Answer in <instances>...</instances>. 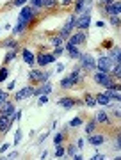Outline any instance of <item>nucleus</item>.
Masks as SVG:
<instances>
[{
    "mask_svg": "<svg viewBox=\"0 0 121 160\" xmlns=\"http://www.w3.org/2000/svg\"><path fill=\"white\" fill-rule=\"evenodd\" d=\"M103 46H105V48H112V39H107V41H103Z\"/></svg>",
    "mask_w": 121,
    "mask_h": 160,
    "instance_id": "obj_49",
    "label": "nucleus"
},
{
    "mask_svg": "<svg viewBox=\"0 0 121 160\" xmlns=\"http://www.w3.org/2000/svg\"><path fill=\"white\" fill-rule=\"evenodd\" d=\"M13 123H14V119H13L11 116L0 114V133H7L9 128H13Z\"/></svg>",
    "mask_w": 121,
    "mask_h": 160,
    "instance_id": "obj_10",
    "label": "nucleus"
},
{
    "mask_svg": "<svg viewBox=\"0 0 121 160\" xmlns=\"http://www.w3.org/2000/svg\"><path fill=\"white\" fill-rule=\"evenodd\" d=\"M46 137H48V133H43V135H41V137H39V142H43V141H45Z\"/></svg>",
    "mask_w": 121,
    "mask_h": 160,
    "instance_id": "obj_55",
    "label": "nucleus"
},
{
    "mask_svg": "<svg viewBox=\"0 0 121 160\" xmlns=\"http://www.w3.org/2000/svg\"><path fill=\"white\" fill-rule=\"evenodd\" d=\"M14 87H16V80H11V82L7 84V91H13Z\"/></svg>",
    "mask_w": 121,
    "mask_h": 160,
    "instance_id": "obj_45",
    "label": "nucleus"
},
{
    "mask_svg": "<svg viewBox=\"0 0 121 160\" xmlns=\"http://www.w3.org/2000/svg\"><path fill=\"white\" fill-rule=\"evenodd\" d=\"M84 103H86L87 107H96V100H94V94H89V92H86L84 94Z\"/></svg>",
    "mask_w": 121,
    "mask_h": 160,
    "instance_id": "obj_24",
    "label": "nucleus"
},
{
    "mask_svg": "<svg viewBox=\"0 0 121 160\" xmlns=\"http://www.w3.org/2000/svg\"><path fill=\"white\" fill-rule=\"evenodd\" d=\"M71 4H73V0H61V6H64V7L71 6Z\"/></svg>",
    "mask_w": 121,
    "mask_h": 160,
    "instance_id": "obj_47",
    "label": "nucleus"
},
{
    "mask_svg": "<svg viewBox=\"0 0 121 160\" xmlns=\"http://www.w3.org/2000/svg\"><path fill=\"white\" fill-rule=\"evenodd\" d=\"M16 59V50H7L6 52V57H4V64H9Z\"/></svg>",
    "mask_w": 121,
    "mask_h": 160,
    "instance_id": "obj_28",
    "label": "nucleus"
},
{
    "mask_svg": "<svg viewBox=\"0 0 121 160\" xmlns=\"http://www.w3.org/2000/svg\"><path fill=\"white\" fill-rule=\"evenodd\" d=\"M34 94V86H25L23 89H20V91L14 94V102H23L25 98H29Z\"/></svg>",
    "mask_w": 121,
    "mask_h": 160,
    "instance_id": "obj_9",
    "label": "nucleus"
},
{
    "mask_svg": "<svg viewBox=\"0 0 121 160\" xmlns=\"http://www.w3.org/2000/svg\"><path fill=\"white\" fill-rule=\"evenodd\" d=\"M102 9H103V12H105L107 18L112 16V14H121V2L119 0H114V2H110V4L102 6Z\"/></svg>",
    "mask_w": 121,
    "mask_h": 160,
    "instance_id": "obj_5",
    "label": "nucleus"
},
{
    "mask_svg": "<svg viewBox=\"0 0 121 160\" xmlns=\"http://www.w3.org/2000/svg\"><path fill=\"white\" fill-rule=\"evenodd\" d=\"M110 68H112V61H110L107 55H100V57L96 59V69H98V71L109 73Z\"/></svg>",
    "mask_w": 121,
    "mask_h": 160,
    "instance_id": "obj_6",
    "label": "nucleus"
},
{
    "mask_svg": "<svg viewBox=\"0 0 121 160\" xmlns=\"http://www.w3.org/2000/svg\"><path fill=\"white\" fill-rule=\"evenodd\" d=\"M6 100H9V94H7V91H2L0 89V105L6 102Z\"/></svg>",
    "mask_w": 121,
    "mask_h": 160,
    "instance_id": "obj_41",
    "label": "nucleus"
},
{
    "mask_svg": "<svg viewBox=\"0 0 121 160\" xmlns=\"http://www.w3.org/2000/svg\"><path fill=\"white\" fill-rule=\"evenodd\" d=\"M64 153H66V148H63L61 144H59V146H55V157H57V158H61Z\"/></svg>",
    "mask_w": 121,
    "mask_h": 160,
    "instance_id": "obj_35",
    "label": "nucleus"
},
{
    "mask_svg": "<svg viewBox=\"0 0 121 160\" xmlns=\"http://www.w3.org/2000/svg\"><path fill=\"white\" fill-rule=\"evenodd\" d=\"M0 46H4V48H7V50H16L18 48V41L13 39V38H9V39H6L4 43H0Z\"/></svg>",
    "mask_w": 121,
    "mask_h": 160,
    "instance_id": "obj_22",
    "label": "nucleus"
},
{
    "mask_svg": "<svg viewBox=\"0 0 121 160\" xmlns=\"http://www.w3.org/2000/svg\"><path fill=\"white\" fill-rule=\"evenodd\" d=\"M110 2H114V0H98L100 6H105V4H110Z\"/></svg>",
    "mask_w": 121,
    "mask_h": 160,
    "instance_id": "obj_51",
    "label": "nucleus"
},
{
    "mask_svg": "<svg viewBox=\"0 0 121 160\" xmlns=\"http://www.w3.org/2000/svg\"><path fill=\"white\" fill-rule=\"evenodd\" d=\"M94 100H96V103L98 105H103V107H107V105H110V98L105 94V92H98V94H94Z\"/></svg>",
    "mask_w": 121,
    "mask_h": 160,
    "instance_id": "obj_20",
    "label": "nucleus"
},
{
    "mask_svg": "<svg viewBox=\"0 0 121 160\" xmlns=\"http://www.w3.org/2000/svg\"><path fill=\"white\" fill-rule=\"evenodd\" d=\"M25 30H27V25H25V23H20V22H18L16 25L13 27V34H14V36H18V34H23Z\"/></svg>",
    "mask_w": 121,
    "mask_h": 160,
    "instance_id": "obj_25",
    "label": "nucleus"
},
{
    "mask_svg": "<svg viewBox=\"0 0 121 160\" xmlns=\"http://www.w3.org/2000/svg\"><path fill=\"white\" fill-rule=\"evenodd\" d=\"M36 18H38V16L32 12V7L27 6V4H25V6H22V11H20V14H18V22H20V23H25L27 27H30V25L34 23Z\"/></svg>",
    "mask_w": 121,
    "mask_h": 160,
    "instance_id": "obj_2",
    "label": "nucleus"
},
{
    "mask_svg": "<svg viewBox=\"0 0 121 160\" xmlns=\"http://www.w3.org/2000/svg\"><path fill=\"white\" fill-rule=\"evenodd\" d=\"M107 57L112 61V62H119L121 61V50H119V46H114V48H110L109 53H107Z\"/></svg>",
    "mask_w": 121,
    "mask_h": 160,
    "instance_id": "obj_18",
    "label": "nucleus"
},
{
    "mask_svg": "<svg viewBox=\"0 0 121 160\" xmlns=\"http://www.w3.org/2000/svg\"><path fill=\"white\" fill-rule=\"evenodd\" d=\"M105 94L110 98V102H116V103H119V102H121L119 91H114V89H105Z\"/></svg>",
    "mask_w": 121,
    "mask_h": 160,
    "instance_id": "obj_21",
    "label": "nucleus"
},
{
    "mask_svg": "<svg viewBox=\"0 0 121 160\" xmlns=\"http://www.w3.org/2000/svg\"><path fill=\"white\" fill-rule=\"evenodd\" d=\"M27 2H29V0H13L11 6H13V7H22V6H25Z\"/></svg>",
    "mask_w": 121,
    "mask_h": 160,
    "instance_id": "obj_38",
    "label": "nucleus"
},
{
    "mask_svg": "<svg viewBox=\"0 0 121 160\" xmlns=\"http://www.w3.org/2000/svg\"><path fill=\"white\" fill-rule=\"evenodd\" d=\"M105 23L103 22H96V29H102V27H103Z\"/></svg>",
    "mask_w": 121,
    "mask_h": 160,
    "instance_id": "obj_54",
    "label": "nucleus"
},
{
    "mask_svg": "<svg viewBox=\"0 0 121 160\" xmlns=\"http://www.w3.org/2000/svg\"><path fill=\"white\" fill-rule=\"evenodd\" d=\"M9 146H11L9 142H4L2 146H0V153H4V151H7V149H9Z\"/></svg>",
    "mask_w": 121,
    "mask_h": 160,
    "instance_id": "obj_46",
    "label": "nucleus"
},
{
    "mask_svg": "<svg viewBox=\"0 0 121 160\" xmlns=\"http://www.w3.org/2000/svg\"><path fill=\"white\" fill-rule=\"evenodd\" d=\"M89 25H91V12H78L77 14L75 29L86 30V29H89Z\"/></svg>",
    "mask_w": 121,
    "mask_h": 160,
    "instance_id": "obj_4",
    "label": "nucleus"
},
{
    "mask_svg": "<svg viewBox=\"0 0 121 160\" xmlns=\"http://www.w3.org/2000/svg\"><path fill=\"white\" fill-rule=\"evenodd\" d=\"M64 132H59V133H55V137H53V146H59V144H63L64 141Z\"/></svg>",
    "mask_w": 121,
    "mask_h": 160,
    "instance_id": "obj_30",
    "label": "nucleus"
},
{
    "mask_svg": "<svg viewBox=\"0 0 121 160\" xmlns=\"http://www.w3.org/2000/svg\"><path fill=\"white\" fill-rule=\"evenodd\" d=\"M16 112V107H14V103L9 102V100H6V102L0 105V114L2 116H11Z\"/></svg>",
    "mask_w": 121,
    "mask_h": 160,
    "instance_id": "obj_13",
    "label": "nucleus"
},
{
    "mask_svg": "<svg viewBox=\"0 0 121 160\" xmlns=\"http://www.w3.org/2000/svg\"><path fill=\"white\" fill-rule=\"evenodd\" d=\"M94 119H96V123H102V125H110V118H109V114H107L105 109L96 110L94 112Z\"/></svg>",
    "mask_w": 121,
    "mask_h": 160,
    "instance_id": "obj_12",
    "label": "nucleus"
},
{
    "mask_svg": "<svg viewBox=\"0 0 121 160\" xmlns=\"http://www.w3.org/2000/svg\"><path fill=\"white\" fill-rule=\"evenodd\" d=\"M84 125V121H82V118H73V119L68 123L69 128H77V126H82Z\"/></svg>",
    "mask_w": 121,
    "mask_h": 160,
    "instance_id": "obj_29",
    "label": "nucleus"
},
{
    "mask_svg": "<svg viewBox=\"0 0 121 160\" xmlns=\"http://www.w3.org/2000/svg\"><path fill=\"white\" fill-rule=\"evenodd\" d=\"M61 71H64V64H57V71L55 73H61Z\"/></svg>",
    "mask_w": 121,
    "mask_h": 160,
    "instance_id": "obj_52",
    "label": "nucleus"
},
{
    "mask_svg": "<svg viewBox=\"0 0 121 160\" xmlns=\"http://www.w3.org/2000/svg\"><path fill=\"white\" fill-rule=\"evenodd\" d=\"M66 153H68L69 157H73V155L77 153V148H75V146H73V144H69L68 148H66Z\"/></svg>",
    "mask_w": 121,
    "mask_h": 160,
    "instance_id": "obj_42",
    "label": "nucleus"
},
{
    "mask_svg": "<svg viewBox=\"0 0 121 160\" xmlns=\"http://www.w3.org/2000/svg\"><path fill=\"white\" fill-rule=\"evenodd\" d=\"M7 77H9V69H7L6 66H2V68H0V82L7 80Z\"/></svg>",
    "mask_w": 121,
    "mask_h": 160,
    "instance_id": "obj_31",
    "label": "nucleus"
},
{
    "mask_svg": "<svg viewBox=\"0 0 121 160\" xmlns=\"http://www.w3.org/2000/svg\"><path fill=\"white\" fill-rule=\"evenodd\" d=\"M84 144H86V141H84V139H78V141H77V148H84Z\"/></svg>",
    "mask_w": 121,
    "mask_h": 160,
    "instance_id": "obj_48",
    "label": "nucleus"
},
{
    "mask_svg": "<svg viewBox=\"0 0 121 160\" xmlns=\"http://www.w3.org/2000/svg\"><path fill=\"white\" fill-rule=\"evenodd\" d=\"M109 23L110 25H114V27H119V14H112V16H109Z\"/></svg>",
    "mask_w": 121,
    "mask_h": 160,
    "instance_id": "obj_32",
    "label": "nucleus"
},
{
    "mask_svg": "<svg viewBox=\"0 0 121 160\" xmlns=\"http://www.w3.org/2000/svg\"><path fill=\"white\" fill-rule=\"evenodd\" d=\"M22 137H23V133H22V130L18 128L16 133H14V142H13V144H14V146H16V144H20V142H22Z\"/></svg>",
    "mask_w": 121,
    "mask_h": 160,
    "instance_id": "obj_34",
    "label": "nucleus"
},
{
    "mask_svg": "<svg viewBox=\"0 0 121 160\" xmlns=\"http://www.w3.org/2000/svg\"><path fill=\"white\" fill-rule=\"evenodd\" d=\"M109 75H110V77H114L116 80H119V78H121V66H119V62H116V64H114V68H110Z\"/></svg>",
    "mask_w": 121,
    "mask_h": 160,
    "instance_id": "obj_23",
    "label": "nucleus"
},
{
    "mask_svg": "<svg viewBox=\"0 0 121 160\" xmlns=\"http://www.w3.org/2000/svg\"><path fill=\"white\" fill-rule=\"evenodd\" d=\"M64 50L68 52L69 59H73V61H77V59H78V57L82 55L80 48H78V46H75V45H69V43H66V46H64Z\"/></svg>",
    "mask_w": 121,
    "mask_h": 160,
    "instance_id": "obj_14",
    "label": "nucleus"
},
{
    "mask_svg": "<svg viewBox=\"0 0 121 160\" xmlns=\"http://www.w3.org/2000/svg\"><path fill=\"white\" fill-rule=\"evenodd\" d=\"M77 61H78V66L84 71H94L96 69V57H93L91 53H82Z\"/></svg>",
    "mask_w": 121,
    "mask_h": 160,
    "instance_id": "obj_3",
    "label": "nucleus"
},
{
    "mask_svg": "<svg viewBox=\"0 0 121 160\" xmlns=\"http://www.w3.org/2000/svg\"><path fill=\"white\" fill-rule=\"evenodd\" d=\"M30 2V7H43L45 0H29Z\"/></svg>",
    "mask_w": 121,
    "mask_h": 160,
    "instance_id": "obj_39",
    "label": "nucleus"
},
{
    "mask_svg": "<svg viewBox=\"0 0 121 160\" xmlns=\"http://www.w3.org/2000/svg\"><path fill=\"white\" fill-rule=\"evenodd\" d=\"M91 158H93V160H103V158H105V155H102V153H94V155L91 157Z\"/></svg>",
    "mask_w": 121,
    "mask_h": 160,
    "instance_id": "obj_44",
    "label": "nucleus"
},
{
    "mask_svg": "<svg viewBox=\"0 0 121 160\" xmlns=\"http://www.w3.org/2000/svg\"><path fill=\"white\" fill-rule=\"evenodd\" d=\"M55 61H57V57H55L53 53H43V52L36 57V62L39 64L41 68H43V66H48V64H52V62H55Z\"/></svg>",
    "mask_w": 121,
    "mask_h": 160,
    "instance_id": "obj_8",
    "label": "nucleus"
},
{
    "mask_svg": "<svg viewBox=\"0 0 121 160\" xmlns=\"http://www.w3.org/2000/svg\"><path fill=\"white\" fill-rule=\"evenodd\" d=\"M87 41V34H86V30H78L77 34H71L68 38V43L69 45H75V46H80L84 45Z\"/></svg>",
    "mask_w": 121,
    "mask_h": 160,
    "instance_id": "obj_7",
    "label": "nucleus"
},
{
    "mask_svg": "<svg viewBox=\"0 0 121 160\" xmlns=\"http://www.w3.org/2000/svg\"><path fill=\"white\" fill-rule=\"evenodd\" d=\"M53 86L50 82H41V86L36 89L34 87V96H39V94H48V92H52Z\"/></svg>",
    "mask_w": 121,
    "mask_h": 160,
    "instance_id": "obj_15",
    "label": "nucleus"
},
{
    "mask_svg": "<svg viewBox=\"0 0 121 160\" xmlns=\"http://www.w3.org/2000/svg\"><path fill=\"white\" fill-rule=\"evenodd\" d=\"M38 98H39V100H38V105H39V107L45 105V103H48V94H39Z\"/></svg>",
    "mask_w": 121,
    "mask_h": 160,
    "instance_id": "obj_37",
    "label": "nucleus"
},
{
    "mask_svg": "<svg viewBox=\"0 0 121 160\" xmlns=\"http://www.w3.org/2000/svg\"><path fill=\"white\" fill-rule=\"evenodd\" d=\"M87 142L91 144V146H102L105 142V135L103 133H91L89 139H87Z\"/></svg>",
    "mask_w": 121,
    "mask_h": 160,
    "instance_id": "obj_16",
    "label": "nucleus"
},
{
    "mask_svg": "<svg viewBox=\"0 0 121 160\" xmlns=\"http://www.w3.org/2000/svg\"><path fill=\"white\" fill-rule=\"evenodd\" d=\"M57 105L63 107V109H66V110H69V109H73V107L77 105V100L75 98H69V96H63V98L57 100Z\"/></svg>",
    "mask_w": 121,
    "mask_h": 160,
    "instance_id": "obj_11",
    "label": "nucleus"
},
{
    "mask_svg": "<svg viewBox=\"0 0 121 160\" xmlns=\"http://www.w3.org/2000/svg\"><path fill=\"white\" fill-rule=\"evenodd\" d=\"M48 43H50V46H63V43H64V39L61 38V36H53V38H50L48 39Z\"/></svg>",
    "mask_w": 121,
    "mask_h": 160,
    "instance_id": "obj_27",
    "label": "nucleus"
},
{
    "mask_svg": "<svg viewBox=\"0 0 121 160\" xmlns=\"http://www.w3.org/2000/svg\"><path fill=\"white\" fill-rule=\"evenodd\" d=\"M59 2L57 0H45V4H43V7H46V9H52V7H57Z\"/></svg>",
    "mask_w": 121,
    "mask_h": 160,
    "instance_id": "obj_33",
    "label": "nucleus"
},
{
    "mask_svg": "<svg viewBox=\"0 0 121 160\" xmlns=\"http://www.w3.org/2000/svg\"><path fill=\"white\" fill-rule=\"evenodd\" d=\"M112 114H114V118H116V119H119V118H121V112H119V109H114V112H112Z\"/></svg>",
    "mask_w": 121,
    "mask_h": 160,
    "instance_id": "obj_50",
    "label": "nucleus"
},
{
    "mask_svg": "<svg viewBox=\"0 0 121 160\" xmlns=\"http://www.w3.org/2000/svg\"><path fill=\"white\" fill-rule=\"evenodd\" d=\"M41 69H30L29 73H27V78H29L30 84H39L41 82Z\"/></svg>",
    "mask_w": 121,
    "mask_h": 160,
    "instance_id": "obj_17",
    "label": "nucleus"
},
{
    "mask_svg": "<svg viewBox=\"0 0 121 160\" xmlns=\"http://www.w3.org/2000/svg\"><path fill=\"white\" fill-rule=\"evenodd\" d=\"M50 77H52V71H43V73H41V82H48ZM41 82H39V84H41Z\"/></svg>",
    "mask_w": 121,
    "mask_h": 160,
    "instance_id": "obj_40",
    "label": "nucleus"
},
{
    "mask_svg": "<svg viewBox=\"0 0 121 160\" xmlns=\"http://www.w3.org/2000/svg\"><path fill=\"white\" fill-rule=\"evenodd\" d=\"M84 2H86V0H75V14H78V12L82 11V7H84Z\"/></svg>",
    "mask_w": 121,
    "mask_h": 160,
    "instance_id": "obj_36",
    "label": "nucleus"
},
{
    "mask_svg": "<svg viewBox=\"0 0 121 160\" xmlns=\"http://www.w3.org/2000/svg\"><path fill=\"white\" fill-rule=\"evenodd\" d=\"M63 52H64V46H55V48H53V55H55V57H59Z\"/></svg>",
    "mask_w": 121,
    "mask_h": 160,
    "instance_id": "obj_43",
    "label": "nucleus"
},
{
    "mask_svg": "<svg viewBox=\"0 0 121 160\" xmlns=\"http://www.w3.org/2000/svg\"><path fill=\"white\" fill-rule=\"evenodd\" d=\"M73 158H75V160H82V158H84V157H82L80 153H75V155H73Z\"/></svg>",
    "mask_w": 121,
    "mask_h": 160,
    "instance_id": "obj_53",
    "label": "nucleus"
},
{
    "mask_svg": "<svg viewBox=\"0 0 121 160\" xmlns=\"http://www.w3.org/2000/svg\"><path fill=\"white\" fill-rule=\"evenodd\" d=\"M93 80H94L98 86L105 87V89H114V91H119V84L114 82L109 73H103V71H93Z\"/></svg>",
    "mask_w": 121,
    "mask_h": 160,
    "instance_id": "obj_1",
    "label": "nucleus"
},
{
    "mask_svg": "<svg viewBox=\"0 0 121 160\" xmlns=\"http://www.w3.org/2000/svg\"><path fill=\"white\" fill-rule=\"evenodd\" d=\"M22 57H23V61H25V64H29V66H32V64L36 62L34 53H32L30 50H27V48H23L22 50Z\"/></svg>",
    "mask_w": 121,
    "mask_h": 160,
    "instance_id": "obj_19",
    "label": "nucleus"
},
{
    "mask_svg": "<svg viewBox=\"0 0 121 160\" xmlns=\"http://www.w3.org/2000/svg\"><path fill=\"white\" fill-rule=\"evenodd\" d=\"M96 125H98V123H96V119H94V118H93V119L87 123V125H86V133H87V135L94 133V130H96Z\"/></svg>",
    "mask_w": 121,
    "mask_h": 160,
    "instance_id": "obj_26",
    "label": "nucleus"
}]
</instances>
